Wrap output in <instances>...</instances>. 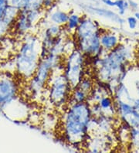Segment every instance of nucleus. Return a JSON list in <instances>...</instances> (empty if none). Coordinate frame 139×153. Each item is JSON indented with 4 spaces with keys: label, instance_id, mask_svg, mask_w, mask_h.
Returning a JSON list of instances; mask_svg holds the SVG:
<instances>
[{
    "label": "nucleus",
    "instance_id": "nucleus-11",
    "mask_svg": "<svg viewBox=\"0 0 139 153\" xmlns=\"http://www.w3.org/2000/svg\"><path fill=\"white\" fill-rule=\"evenodd\" d=\"M69 15H70V13H67L64 11H62V10H54V11L51 10L50 13L49 14V20L53 24L64 26L68 21Z\"/></svg>",
    "mask_w": 139,
    "mask_h": 153
},
{
    "label": "nucleus",
    "instance_id": "nucleus-5",
    "mask_svg": "<svg viewBox=\"0 0 139 153\" xmlns=\"http://www.w3.org/2000/svg\"><path fill=\"white\" fill-rule=\"evenodd\" d=\"M63 56H64L49 53L46 56L41 58L35 74L31 79L28 80L32 94H39L46 88L53 72L63 65V60H61Z\"/></svg>",
    "mask_w": 139,
    "mask_h": 153
},
{
    "label": "nucleus",
    "instance_id": "nucleus-13",
    "mask_svg": "<svg viewBox=\"0 0 139 153\" xmlns=\"http://www.w3.org/2000/svg\"><path fill=\"white\" fill-rule=\"evenodd\" d=\"M88 97H89L88 94L82 91L80 88H75L72 90L69 103L86 102L88 100Z\"/></svg>",
    "mask_w": 139,
    "mask_h": 153
},
{
    "label": "nucleus",
    "instance_id": "nucleus-26",
    "mask_svg": "<svg viewBox=\"0 0 139 153\" xmlns=\"http://www.w3.org/2000/svg\"><path fill=\"white\" fill-rule=\"evenodd\" d=\"M133 107H134V108L139 112V98L136 99V100H134Z\"/></svg>",
    "mask_w": 139,
    "mask_h": 153
},
{
    "label": "nucleus",
    "instance_id": "nucleus-21",
    "mask_svg": "<svg viewBox=\"0 0 139 153\" xmlns=\"http://www.w3.org/2000/svg\"><path fill=\"white\" fill-rule=\"evenodd\" d=\"M8 5L17 8L18 10H20L21 0H8Z\"/></svg>",
    "mask_w": 139,
    "mask_h": 153
},
{
    "label": "nucleus",
    "instance_id": "nucleus-22",
    "mask_svg": "<svg viewBox=\"0 0 139 153\" xmlns=\"http://www.w3.org/2000/svg\"><path fill=\"white\" fill-rule=\"evenodd\" d=\"M102 3L109 7H115V2L113 0H100Z\"/></svg>",
    "mask_w": 139,
    "mask_h": 153
},
{
    "label": "nucleus",
    "instance_id": "nucleus-15",
    "mask_svg": "<svg viewBox=\"0 0 139 153\" xmlns=\"http://www.w3.org/2000/svg\"><path fill=\"white\" fill-rule=\"evenodd\" d=\"M77 88H80L82 91L90 94V93L92 91L93 88H94V82L90 76H84Z\"/></svg>",
    "mask_w": 139,
    "mask_h": 153
},
{
    "label": "nucleus",
    "instance_id": "nucleus-20",
    "mask_svg": "<svg viewBox=\"0 0 139 153\" xmlns=\"http://www.w3.org/2000/svg\"><path fill=\"white\" fill-rule=\"evenodd\" d=\"M55 4V0H43V8L46 11L49 9L54 8Z\"/></svg>",
    "mask_w": 139,
    "mask_h": 153
},
{
    "label": "nucleus",
    "instance_id": "nucleus-18",
    "mask_svg": "<svg viewBox=\"0 0 139 153\" xmlns=\"http://www.w3.org/2000/svg\"><path fill=\"white\" fill-rule=\"evenodd\" d=\"M127 22H128V26H129V28L131 30H135L138 26V19L134 16H133L128 17V19H127Z\"/></svg>",
    "mask_w": 139,
    "mask_h": 153
},
{
    "label": "nucleus",
    "instance_id": "nucleus-19",
    "mask_svg": "<svg viewBox=\"0 0 139 153\" xmlns=\"http://www.w3.org/2000/svg\"><path fill=\"white\" fill-rule=\"evenodd\" d=\"M10 28L9 26L4 23L2 21H0V40L2 39L5 34L8 32V30Z\"/></svg>",
    "mask_w": 139,
    "mask_h": 153
},
{
    "label": "nucleus",
    "instance_id": "nucleus-24",
    "mask_svg": "<svg viewBox=\"0 0 139 153\" xmlns=\"http://www.w3.org/2000/svg\"><path fill=\"white\" fill-rule=\"evenodd\" d=\"M8 6V5H7ZM7 6H0V21H2V18L4 16V14H5V12H6V7Z\"/></svg>",
    "mask_w": 139,
    "mask_h": 153
},
{
    "label": "nucleus",
    "instance_id": "nucleus-14",
    "mask_svg": "<svg viewBox=\"0 0 139 153\" xmlns=\"http://www.w3.org/2000/svg\"><path fill=\"white\" fill-rule=\"evenodd\" d=\"M63 26H59V25L56 24H51L46 27V30H44L43 33V37L46 38H54V37H57L59 36L63 35Z\"/></svg>",
    "mask_w": 139,
    "mask_h": 153
},
{
    "label": "nucleus",
    "instance_id": "nucleus-7",
    "mask_svg": "<svg viewBox=\"0 0 139 153\" xmlns=\"http://www.w3.org/2000/svg\"><path fill=\"white\" fill-rule=\"evenodd\" d=\"M85 57L78 49L65 56L63 73L67 77L71 88H77L80 80L85 76Z\"/></svg>",
    "mask_w": 139,
    "mask_h": 153
},
{
    "label": "nucleus",
    "instance_id": "nucleus-23",
    "mask_svg": "<svg viewBox=\"0 0 139 153\" xmlns=\"http://www.w3.org/2000/svg\"><path fill=\"white\" fill-rule=\"evenodd\" d=\"M128 3H129V7L132 8V10H136L138 7V4L136 2H135V1H133V0H129Z\"/></svg>",
    "mask_w": 139,
    "mask_h": 153
},
{
    "label": "nucleus",
    "instance_id": "nucleus-12",
    "mask_svg": "<svg viewBox=\"0 0 139 153\" xmlns=\"http://www.w3.org/2000/svg\"><path fill=\"white\" fill-rule=\"evenodd\" d=\"M81 17L77 13H70L67 24L65 25V31H67L68 34L73 35L80 24Z\"/></svg>",
    "mask_w": 139,
    "mask_h": 153
},
{
    "label": "nucleus",
    "instance_id": "nucleus-27",
    "mask_svg": "<svg viewBox=\"0 0 139 153\" xmlns=\"http://www.w3.org/2000/svg\"><path fill=\"white\" fill-rule=\"evenodd\" d=\"M134 16L138 20H139V12H135V14H134Z\"/></svg>",
    "mask_w": 139,
    "mask_h": 153
},
{
    "label": "nucleus",
    "instance_id": "nucleus-10",
    "mask_svg": "<svg viewBox=\"0 0 139 153\" xmlns=\"http://www.w3.org/2000/svg\"><path fill=\"white\" fill-rule=\"evenodd\" d=\"M90 11L93 12L94 14H97V15L100 16L111 19V20L114 21L116 23H119L120 25L124 24V22H125L124 19L119 16V15L116 14L114 12L111 11L110 10H105V9H102V8H97L94 7V6H91L90 7Z\"/></svg>",
    "mask_w": 139,
    "mask_h": 153
},
{
    "label": "nucleus",
    "instance_id": "nucleus-4",
    "mask_svg": "<svg viewBox=\"0 0 139 153\" xmlns=\"http://www.w3.org/2000/svg\"><path fill=\"white\" fill-rule=\"evenodd\" d=\"M41 51L40 38L32 33L26 34L15 59L16 72L21 77L26 80L33 77L41 59Z\"/></svg>",
    "mask_w": 139,
    "mask_h": 153
},
{
    "label": "nucleus",
    "instance_id": "nucleus-25",
    "mask_svg": "<svg viewBox=\"0 0 139 153\" xmlns=\"http://www.w3.org/2000/svg\"><path fill=\"white\" fill-rule=\"evenodd\" d=\"M30 0H21V6H20V10L26 9L27 7L28 4H29Z\"/></svg>",
    "mask_w": 139,
    "mask_h": 153
},
{
    "label": "nucleus",
    "instance_id": "nucleus-3",
    "mask_svg": "<svg viewBox=\"0 0 139 153\" xmlns=\"http://www.w3.org/2000/svg\"><path fill=\"white\" fill-rule=\"evenodd\" d=\"M105 30L100 27L97 21L87 16H82L80 24L73 34L77 49L85 56L92 58L103 56L102 53L106 51L100 46V35Z\"/></svg>",
    "mask_w": 139,
    "mask_h": 153
},
{
    "label": "nucleus",
    "instance_id": "nucleus-8",
    "mask_svg": "<svg viewBox=\"0 0 139 153\" xmlns=\"http://www.w3.org/2000/svg\"><path fill=\"white\" fill-rule=\"evenodd\" d=\"M18 92L16 83L10 78L0 80V110L16 98Z\"/></svg>",
    "mask_w": 139,
    "mask_h": 153
},
{
    "label": "nucleus",
    "instance_id": "nucleus-1",
    "mask_svg": "<svg viewBox=\"0 0 139 153\" xmlns=\"http://www.w3.org/2000/svg\"><path fill=\"white\" fill-rule=\"evenodd\" d=\"M92 118L91 105L87 101L69 103L62 125L64 140L73 146L87 142Z\"/></svg>",
    "mask_w": 139,
    "mask_h": 153
},
{
    "label": "nucleus",
    "instance_id": "nucleus-6",
    "mask_svg": "<svg viewBox=\"0 0 139 153\" xmlns=\"http://www.w3.org/2000/svg\"><path fill=\"white\" fill-rule=\"evenodd\" d=\"M57 69L53 72L46 88L50 102L56 107H63L70 101L73 88L63 71L56 72Z\"/></svg>",
    "mask_w": 139,
    "mask_h": 153
},
{
    "label": "nucleus",
    "instance_id": "nucleus-17",
    "mask_svg": "<svg viewBox=\"0 0 139 153\" xmlns=\"http://www.w3.org/2000/svg\"><path fill=\"white\" fill-rule=\"evenodd\" d=\"M26 10H44L43 0H30Z\"/></svg>",
    "mask_w": 139,
    "mask_h": 153
},
{
    "label": "nucleus",
    "instance_id": "nucleus-16",
    "mask_svg": "<svg viewBox=\"0 0 139 153\" xmlns=\"http://www.w3.org/2000/svg\"><path fill=\"white\" fill-rule=\"evenodd\" d=\"M115 7L118 10L119 15L123 16L129 9V3L126 0H115Z\"/></svg>",
    "mask_w": 139,
    "mask_h": 153
},
{
    "label": "nucleus",
    "instance_id": "nucleus-9",
    "mask_svg": "<svg viewBox=\"0 0 139 153\" xmlns=\"http://www.w3.org/2000/svg\"><path fill=\"white\" fill-rule=\"evenodd\" d=\"M100 46L106 52L111 51L120 44V39L116 33L106 30L100 35Z\"/></svg>",
    "mask_w": 139,
    "mask_h": 153
},
{
    "label": "nucleus",
    "instance_id": "nucleus-28",
    "mask_svg": "<svg viewBox=\"0 0 139 153\" xmlns=\"http://www.w3.org/2000/svg\"><path fill=\"white\" fill-rule=\"evenodd\" d=\"M136 90H137V93L139 96V84H137V87H136Z\"/></svg>",
    "mask_w": 139,
    "mask_h": 153
},
{
    "label": "nucleus",
    "instance_id": "nucleus-2",
    "mask_svg": "<svg viewBox=\"0 0 139 153\" xmlns=\"http://www.w3.org/2000/svg\"><path fill=\"white\" fill-rule=\"evenodd\" d=\"M132 51L125 45L119 44L114 49L108 51L101 57L96 59L94 64L97 67V74L100 81L109 83L123 80L126 74L127 64L132 59Z\"/></svg>",
    "mask_w": 139,
    "mask_h": 153
}]
</instances>
